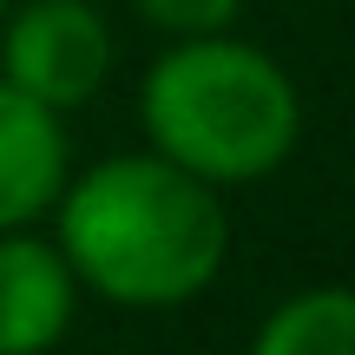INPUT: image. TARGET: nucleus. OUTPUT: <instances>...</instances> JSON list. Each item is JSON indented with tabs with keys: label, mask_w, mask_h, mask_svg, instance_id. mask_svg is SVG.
Listing matches in <instances>:
<instances>
[{
	"label": "nucleus",
	"mask_w": 355,
	"mask_h": 355,
	"mask_svg": "<svg viewBox=\"0 0 355 355\" xmlns=\"http://www.w3.org/2000/svg\"><path fill=\"white\" fill-rule=\"evenodd\" d=\"M73 316V277L33 237H0V355H40Z\"/></svg>",
	"instance_id": "obj_4"
},
{
	"label": "nucleus",
	"mask_w": 355,
	"mask_h": 355,
	"mask_svg": "<svg viewBox=\"0 0 355 355\" xmlns=\"http://www.w3.org/2000/svg\"><path fill=\"white\" fill-rule=\"evenodd\" d=\"M257 355H355V296L349 290L296 296L290 309L263 322Z\"/></svg>",
	"instance_id": "obj_6"
},
{
	"label": "nucleus",
	"mask_w": 355,
	"mask_h": 355,
	"mask_svg": "<svg viewBox=\"0 0 355 355\" xmlns=\"http://www.w3.org/2000/svg\"><path fill=\"white\" fill-rule=\"evenodd\" d=\"M145 20L171 26V33H217V26L237 13V0H139Z\"/></svg>",
	"instance_id": "obj_7"
},
{
	"label": "nucleus",
	"mask_w": 355,
	"mask_h": 355,
	"mask_svg": "<svg viewBox=\"0 0 355 355\" xmlns=\"http://www.w3.org/2000/svg\"><path fill=\"white\" fill-rule=\"evenodd\" d=\"M145 125H152L158 152L191 178L243 184L290 152L296 92L257 46L198 33L145 79Z\"/></svg>",
	"instance_id": "obj_2"
},
{
	"label": "nucleus",
	"mask_w": 355,
	"mask_h": 355,
	"mask_svg": "<svg viewBox=\"0 0 355 355\" xmlns=\"http://www.w3.org/2000/svg\"><path fill=\"white\" fill-rule=\"evenodd\" d=\"M60 171H66L60 119L0 79V230L46 211L53 191H60Z\"/></svg>",
	"instance_id": "obj_5"
},
{
	"label": "nucleus",
	"mask_w": 355,
	"mask_h": 355,
	"mask_svg": "<svg viewBox=\"0 0 355 355\" xmlns=\"http://www.w3.org/2000/svg\"><path fill=\"white\" fill-rule=\"evenodd\" d=\"M66 257L99 296L132 309L184 303L224 263V211L171 158H112L66 198Z\"/></svg>",
	"instance_id": "obj_1"
},
{
	"label": "nucleus",
	"mask_w": 355,
	"mask_h": 355,
	"mask_svg": "<svg viewBox=\"0 0 355 355\" xmlns=\"http://www.w3.org/2000/svg\"><path fill=\"white\" fill-rule=\"evenodd\" d=\"M0 60H7V86L60 112V105H79L99 92L105 66H112V40H105L99 13H86L79 0H33L7 26Z\"/></svg>",
	"instance_id": "obj_3"
}]
</instances>
